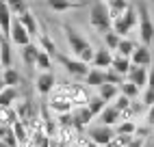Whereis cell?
<instances>
[{"mask_svg": "<svg viewBox=\"0 0 154 147\" xmlns=\"http://www.w3.org/2000/svg\"><path fill=\"white\" fill-rule=\"evenodd\" d=\"M54 85H57V78L52 71H42L35 80V89L37 93H42V95H50V93L54 91Z\"/></svg>", "mask_w": 154, "mask_h": 147, "instance_id": "obj_8", "label": "cell"}, {"mask_svg": "<svg viewBox=\"0 0 154 147\" xmlns=\"http://www.w3.org/2000/svg\"><path fill=\"white\" fill-rule=\"evenodd\" d=\"M119 41H122V37L115 33V30H106L104 33V46L111 50V52H117V46H119Z\"/></svg>", "mask_w": 154, "mask_h": 147, "instance_id": "obj_30", "label": "cell"}, {"mask_svg": "<svg viewBox=\"0 0 154 147\" xmlns=\"http://www.w3.org/2000/svg\"><path fill=\"white\" fill-rule=\"evenodd\" d=\"M113 106H115L119 112H124V110H128V108L132 106V100H130V98H126L124 93H119V95L113 100Z\"/></svg>", "mask_w": 154, "mask_h": 147, "instance_id": "obj_35", "label": "cell"}, {"mask_svg": "<svg viewBox=\"0 0 154 147\" xmlns=\"http://www.w3.org/2000/svg\"><path fill=\"white\" fill-rule=\"evenodd\" d=\"M148 78H150L148 67L132 65V69H130V74H128V80H130V82H135L139 89H148Z\"/></svg>", "mask_w": 154, "mask_h": 147, "instance_id": "obj_12", "label": "cell"}, {"mask_svg": "<svg viewBox=\"0 0 154 147\" xmlns=\"http://www.w3.org/2000/svg\"><path fill=\"white\" fill-rule=\"evenodd\" d=\"M85 147H102V145H98V143H94V141H89V143H87Z\"/></svg>", "mask_w": 154, "mask_h": 147, "instance_id": "obj_43", "label": "cell"}, {"mask_svg": "<svg viewBox=\"0 0 154 147\" xmlns=\"http://www.w3.org/2000/svg\"><path fill=\"white\" fill-rule=\"evenodd\" d=\"M146 121H148V125H150V128H154V106H152V108H148Z\"/></svg>", "mask_w": 154, "mask_h": 147, "instance_id": "obj_39", "label": "cell"}, {"mask_svg": "<svg viewBox=\"0 0 154 147\" xmlns=\"http://www.w3.org/2000/svg\"><path fill=\"white\" fill-rule=\"evenodd\" d=\"M89 22L96 30L100 33H106V30L113 28V20L109 15V9H106V2H102V0H96L94 4H91V11H89Z\"/></svg>", "mask_w": 154, "mask_h": 147, "instance_id": "obj_2", "label": "cell"}, {"mask_svg": "<svg viewBox=\"0 0 154 147\" xmlns=\"http://www.w3.org/2000/svg\"><path fill=\"white\" fill-rule=\"evenodd\" d=\"M135 50H137L135 41H130V39H126V37H122L119 46H117V54H119V56H126V58H130L132 54H135Z\"/></svg>", "mask_w": 154, "mask_h": 147, "instance_id": "obj_26", "label": "cell"}, {"mask_svg": "<svg viewBox=\"0 0 154 147\" xmlns=\"http://www.w3.org/2000/svg\"><path fill=\"white\" fill-rule=\"evenodd\" d=\"M39 46H35V44H30V46H26L24 50H22V56H24V63L26 65H37V56H39Z\"/></svg>", "mask_w": 154, "mask_h": 147, "instance_id": "obj_25", "label": "cell"}, {"mask_svg": "<svg viewBox=\"0 0 154 147\" xmlns=\"http://www.w3.org/2000/svg\"><path fill=\"white\" fill-rule=\"evenodd\" d=\"M89 136H91V141H94V143H98V145H102V147H104V145H109L113 139H115V130H113L111 128V125H94V128H89Z\"/></svg>", "mask_w": 154, "mask_h": 147, "instance_id": "obj_7", "label": "cell"}, {"mask_svg": "<svg viewBox=\"0 0 154 147\" xmlns=\"http://www.w3.org/2000/svg\"><path fill=\"white\" fill-rule=\"evenodd\" d=\"M15 100H17V89L15 87H2L0 89V106L11 108Z\"/></svg>", "mask_w": 154, "mask_h": 147, "instance_id": "obj_20", "label": "cell"}, {"mask_svg": "<svg viewBox=\"0 0 154 147\" xmlns=\"http://www.w3.org/2000/svg\"><path fill=\"white\" fill-rule=\"evenodd\" d=\"M13 22H15V17H13V11L9 9L7 0H0V28H2V35L7 39H9V33L13 28Z\"/></svg>", "mask_w": 154, "mask_h": 147, "instance_id": "obj_11", "label": "cell"}, {"mask_svg": "<svg viewBox=\"0 0 154 147\" xmlns=\"http://www.w3.org/2000/svg\"><path fill=\"white\" fill-rule=\"evenodd\" d=\"M0 147H9V145H7V143H5V141H0Z\"/></svg>", "mask_w": 154, "mask_h": 147, "instance_id": "obj_44", "label": "cell"}, {"mask_svg": "<svg viewBox=\"0 0 154 147\" xmlns=\"http://www.w3.org/2000/svg\"><path fill=\"white\" fill-rule=\"evenodd\" d=\"M115 134H137L135 121H119L115 125Z\"/></svg>", "mask_w": 154, "mask_h": 147, "instance_id": "obj_34", "label": "cell"}, {"mask_svg": "<svg viewBox=\"0 0 154 147\" xmlns=\"http://www.w3.org/2000/svg\"><path fill=\"white\" fill-rule=\"evenodd\" d=\"M17 119H20V117H17V110L0 106V125H13Z\"/></svg>", "mask_w": 154, "mask_h": 147, "instance_id": "obj_28", "label": "cell"}, {"mask_svg": "<svg viewBox=\"0 0 154 147\" xmlns=\"http://www.w3.org/2000/svg\"><path fill=\"white\" fill-rule=\"evenodd\" d=\"M148 89H152V91H154V65H152V69H150V78H148Z\"/></svg>", "mask_w": 154, "mask_h": 147, "instance_id": "obj_41", "label": "cell"}, {"mask_svg": "<svg viewBox=\"0 0 154 147\" xmlns=\"http://www.w3.org/2000/svg\"><path fill=\"white\" fill-rule=\"evenodd\" d=\"M48 108L59 112V115H65V112L74 110V102H72V98L67 95V91H54L52 95H50V100H48Z\"/></svg>", "mask_w": 154, "mask_h": 147, "instance_id": "obj_4", "label": "cell"}, {"mask_svg": "<svg viewBox=\"0 0 154 147\" xmlns=\"http://www.w3.org/2000/svg\"><path fill=\"white\" fill-rule=\"evenodd\" d=\"M46 4H48V9H52V11H57V13H63V11L80 7L78 2H74V0H46Z\"/></svg>", "mask_w": 154, "mask_h": 147, "instance_id": "obj_21", "label": "cell"}, {"mask_svg": "<svg viewBox=\"0 0 154 147\" xmlns=\"http://www.w3.org/2000/svg\"><path fill=\"white\" fill-rule=\"evenodd\" d=\"M30 33L24 28V24L20 22V20L15 17V22H13V28H11V33H9V41H11L13 46H20V48H26L30 46Z\"/></svg>", "mask_w": 154, "mask_h": 147, "instance_id": "obj_6", "label": "cell"}, {"mask_svg": "<svg viewBox=\"0 0 154 147\" xmlns=\"http://www.w3.org/2000/svg\"><path fill=\"white\" fill-rule=\"evenodd\" d=\"M104 147H124V145H122V143L117 141V136H115V139H113V141H111L109 145H104Z\"/></svg>", "mask_w": 154, "mask_h": 147, "instance_id": "obj_42", "label": "cell"}, {"mask_svg": "<svg viewBox=\"0 0 154 147\" xmlns=\"http://www.w3.org/2000/svg\"><path fill=\"white\" fill-rule=\"evenodd\" d=\"M15 17H17L20 22L24 24V28H26L28 33H30V37H39V35H42V33H39V26H37V20H35V15L30 13L28 9H26L24 13H20V15H15Z\"/></svg>", "mask_w": 154, "mask_h": 147, "instance_id": "obj_18", "label": "cell"}, {"mask_svg": "<svg viewBox=\"0 0 154 147\" xmlns=\"http://www.w3.org/2000/svg\"><path fill=\"white\" fill-rule=\"evenodd\" d=\"M67 95L72 98L74 106H87V104H89V100H91L87 85H72V87L67 89Z\"/></svg>", "mask_w": 154, "mask_h": 147, "instance_id": "obj_10", "label": "cell"}, {"mask_svg": "<svg viewBox=\"0 0 154 147\" xmlns=\"http://www.w3.org/2000/svg\"><path fill=\"white\" fill-rule=\"evenodd\" d=\"M104 82H106V71H104V69H98V67H91V69H89L87 78H85V85H87L89 89H91V87L100 89Z\"/></svg>", "mask_w": 154, "mask_h": 147, "instance_id": "obj_17", "label": "cell"}, {"mask_svg": "<svg viewBox=\"0 0 154 147\" xmlns=\"http://www.w3.org/2000/svg\"><path fill=\"white\" fill-rule=\"evenodd\" d=\"M128 0H109L106 2V9H109V15H111V20L115 22V20L119 17V15H124L126 11H128Z\"/></svg>", "mask_w": 154, "mask_h": 147, "instance_id": "obj_19", "label": "cell"}, {"mask_svg": "<svg viewBox=\"0 0 154 147\" xmlns=\"http://www.w3.org/2000/svg\"><path fill=\"white\" fill-rule=\"evenodd\" d=\"M87 106H89V110H91V112H94V117H98V115H100L102 110H104V108L109 106V104H106L104 100H102L100 95H94V98L89 100V104H87Z\"/></svg>", "mask_w": 154, "mask_h": 147, "instance_id": "obj_31", "label": "cell"}, {"mask_svg": "<svg viewBox=\"0 0 154 147\" xmlns=\"http://www.w3.org/2000/svg\"><path fill=\"white\" fill-rule=\"evenodd\" d=\"M130 61H132V65H139V67L152 65V52H150V48L148 46H137V50H135V54L130 56Z\"/></svg>", "mask_w": 154, "mask_h": 147, "instance_id": "obj_16", "label": "cell"}, {"mask_svg": "<svg viewBox=\"0 0 154 147\" xmlns=\"http://www.w3.org/2000/svg\"><path fill=\"white\" fill-rule=\"evenodd\" d=\"M37 67L42 71H50V67H52V56L48 54V52L39 50V56H37Z\"/></svg>", "mask_w": 154, "mask_h": 147, "instance_id": "obj_33", "label": "cell"}, {"mask_svg": "<svg viewBox=\"0 0 154 147\" xmlns=\"http://www.w3.org/2000/svg\"><path fill=\"white\" fill-rule=\"evenodd\" d=\"M9 44H11L9 39L0 41V65H2L5 69L11 67V48H9Z\"/></svg>", "mask_w": 154, "mask_h": 147, "instance_id": "obj_27", "label": "cell"}, {"mask_svg": "<svg viewBox=\"0 0 154 147\" xmlns=\"http://www.w3.org/2000/svg\"><path fill=\"white\" fill-rule=\"evenodd\" d=\"M106 2H109V0H106Z\"/></svg>", "mask_w": 154, "mask_h": 147, "instance_id": "obj_45", "label": "cell"}, {"mask_svg": "<svg viewBox=\"0 0 154 147\" xmlns=\"http://www.w3.org/2000/svg\"><path fill=\"white\" fill-rule=\"evenodd\" d=\"M119 93H122L119 87H117V85H109V82H104V85L98 89V95L104 100V102H113V100L119 95Z\"/></svg>", "mask_w": 154, "mask_h": 147, "instance_id": "obj_22", "label": "cell"}, {"mask_svg": "<svg viewBox=\"0 0 154 147\" xmlns=\"http://www.w3.org/2000/svg\"><path fill=\"white\" fill-rule=\"evenodd\" d=\"M65 39H67V46L72 50V54H74L78 61L83 63H94V56H96V48L89 46V41H85L80 37L74 28H65Z\"/></svg>", "mask_w": 154, "mask_h": 147, "instance_id": "obj_1", "label": "cell"}, {"mask_svg": "<svg viewBox=\"0 0 154 147\" xmlns=\"http://www.w3.org/2000/svg\"><path fill=\"white\" fill-rule=\"evenodd\" d=\"M72 117H74V125L76 128H85L94 119V112L89 110V106H74L72 110Z\"/></svg>", "mask_w": 154, "mask_h": 147, "instance_id": "obj_13", "label": "cell"}, {"mask_svg": "<svg viewBox=\"0 0 154 147\" xmlns=\"http://www.w3.org/2000/svg\"><path fill=\"white\" fill-rule=\"evenodd\" d=\"M106 82H109V85H122V82H124V76H122V74L119 71H115V69H113V67H109L106 69Z\"/></svg>", "mask_w": 154, "mask_h": 147, "instance_id": "obj_36", "label": "cell"}, {"mask_svg": "<svg viewBox=\"0 0 154 147\" xmlns=\"http://www.w3.org/2000/svg\"><path fill=\"white\" fill-rule=\"evenodd\" d=\"M113 69H115V71H119L122 74V76H128V74H130V69H132V61L130 58H126V56H115V58H113V65H111Z\"/></svg>", "mask_w": 154, "mask_h": 147, "instance_id": "obj_23", "label": "cell"}, {"mask_svg": "<svg viewBox=\"0 0 154 147\" xmlns=\"http://www.w3.org/2000/svg\"><path fill=\"white\" fill-rule=\"evenodd\" d=\"M113 52L106 48V46H102V48H98L96 50V56H94V67H98V69H109L111 65H113Z\"/></svg>", "mask_w": 154, "mask_h": 147, "instance_id": "obj_15", "label": "cell"}, {"mask_svg": "<svg viewBox=\"0 0 154 147\" xmlns=\"http://www.w3.org/2000/svg\"><path fill=\"white\" fill-rule=\"evenodd\" d=\"M143 106H148V108L154 106V91H152V89H146V91H143Z\"/></svg>", "mask_w": 154, "mask_h": 147, "instance_id": "obj_38", "label": "cell"}, {"mask_svg": "<svg viewBox=\"0 0 154 147\" xmlns=\"http://www.w3.org/2000/svg\"><path fill=\"white\" fill-rule=\"evenodd\" d=\"M128 147H143V139H141V136H135V139H132V143H130Z\"/></svg>", "mask_w": 154, "mask_h": 147, "instance_id": "obj_40", "label": "cell"}, {"mask_svg": "<svg viewBox=\"0 0 154 147\" xmlns=\"http://www.w3.org/2000/svg\"><path fill=\"white\" fill-rule=\"evenodd\" d=\"M37 46H39V48H42L44 52H48V54H50V56H52V54H54V44H52V39H50V37H48L46 33H42V35H39V37H37Z\"/></svg>", "mask_w": 154, "mask_h": 147, "instance_id": "obj_32", "label": "cell"}, {"mask_svg": "<svg viewBox=\"0 0 154 147\" xmlns=\"http://www.w3.org/2000/svg\"><path fill=\"white\" fill-rule=\"evenodd\" d=\"M0 78H2V85L5 87H15V85H20V80H22V78H20V71L13 69V67H7Z\"/></svg>", "mask_w": 154, "mask_h": 147, "instance_id": "obj_24", "label": "cell"}, {"mask_svg": "<svg viewBox=\"0 0 154 147\" xmlns=\"http://www.w3.org/2000/svg\"><path fill=\"white\" fill-rule=\"evenodd\" d=\"M137 22H139V11L135 7H128V11L124 15H119L115 22H113V30H115L119 37H126L130 30L137 26Z\"/></svg>", "mask_w": 154, "mask_h": 147, "instance_id": "obj_3", "label": "cell"}, {"mask_svg": "<svg viewBox=\"0 0 154 147\" xmlns=\"http://www.w3.org/2000/svg\"><path fill=\"white\" fill-rule=\"evenodd\" d=\"M7 4H9V9H11L13 13H24L26 11V7H24V0H7Z\"/></svg>", "mask_w": 154, "mask_h": 147, "instance_id": "obj_37", "label": "cell"}, {"mask_svg": "<svg viewBox=\"0 0 154 147\" xmlns=\"http://www.w3.org/2000/svg\"><path fill=\"white\" fill-rule=\"evenodd\" d=\"M119 91L124 93L126 98H130V100H137L139 95H141V89L135 85V82H130V80H126V82H122L119 85Z\"/></svg>", "mask_w": 154, "mask_h": 147, "instance_id": "obj_29", "label": "cell"}, {"mask_svg": "<svg viewBox=\"0 0 154 147\" xmlns=\"http://www.w3.org/2000/svg\"><path fill=\"white\" fill-rule=\"evenodd\" d=\"M61 63L65 65V71L72 74L74 78H87V74H89L87 63L78 61V58H65V56H61Z\"/></svg>", "mask_w": 154, "mask_h": 147, "instance_id": "obj_9", "label": "cell"}, {"mask_svg": "<svg viewBox=\"0 0 154 147\" xmlns=\"http://www.w3.org/2000/svg\"><path fill=\"white\" fill-rule=\"evenodd\" d=\"M98 119H100L102 125H111V128H113V125H117V123L122 121V112L113 106V104H109V106L98 115Z\"/></svg>", "mask_w": 154, "mask_h": 147, "instance_id": "obj_14", "label": "cell"}, {"mask_svg": "<svg viewBox=\"0 0 154 147\" xmlns=\"http://www.w3.org/2000/svg\"><path fill=\"white\" fill-rule=\"evenodd\" d=\"M139 37H141L143 46H150L154 41V24H152L150 13H148L146 7L139 9Z\"/></svg>", "mask_w": 154, "mask_h": 147, "instance_id": "obj_5", "label": "cell"}]
</instances>
